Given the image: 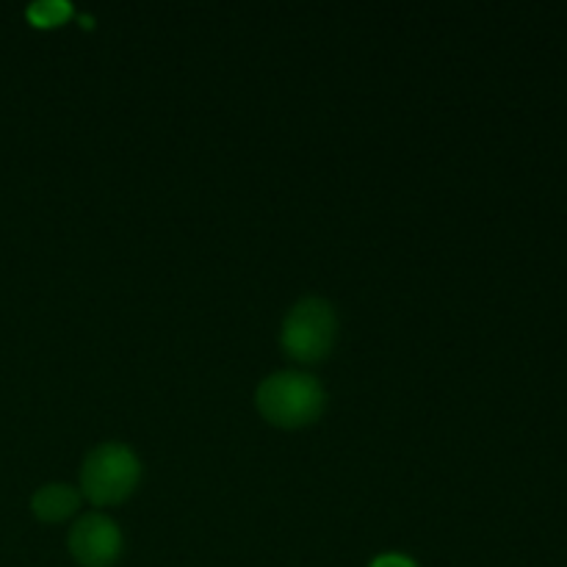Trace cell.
<instances>
[{
    "label": "cell",
    "mask_w": 567,
    "mask_h": 567,
    "mask_svg": "<svg viewBox=\"0 0 567 567\" xmlns=\"http://www.w3.org/2000/svg\"><path fill=\"white\" fill-rule=\"evenodd\" d=\"M81 504V493L70 485H44L42 491L33 496L31 509L39 520H48V524H55V520L70 518L72 513Z\"/></svg>",
    "instance_id": "cell-5"
},
{
    "label": "cell",
    "mask_w": 567,
    "mask_h": 567,
    "mask_svg": "<svg viewBox=\"0 0 567 567\" xmlns=\"http://www.w3.org/2000/svg\"><path fill=\"white\" fill-rule=\"evenodd\" d=\"M371 567H419L413 563L410 557H402V554H382V557H377Z\"/></svg>",
    "instance_id": "cell-7"
},
{
    "label": "cell",
    "mask_w": 567,
    "mask_h": 567,
    "mask_svg": "<svg viewBox=\"0 0 567 567\" xmlns=\"http://www.w3.org/2000/svg\"><path fill=\"white\" fill-rule=\"evenodd\" d=\"M142 480V465L138 457L122 443H103L94 449L81 468L83 496L97 507L120 504L136 491Z\"/></svg>",
    "instance_id": "cell-2"
},
{
    "label": "cell",
    "mask_w": 567,
    "mask_h": 567,
    "mask_svg": "<svg viewBox=\"0 0 567 567\" xmlns=\"http://www.w3.org/2000/svg\"><path fill=\"white\" fill-rule=\"evenodd\" d=\"M324 402L327 399L319 380H313L310 374H299V371H277V374L266 377L255 393L260 415L271 426H282V430H299V426L313 424L324 410Z\"/></svg>",
    "instance_id": "cell-1"
},
{
    "label": "cell",
    "mask_w": 567,
    "mask_h": 567,
    "mask_svg": "<svg viewBox=\"0 0 567 567\" xmlns=\"http://www.w3.org/2000/svg\"><path fill=\"white\" fill-rule=\"evenodd\" d=\"M72 17V6L66 0H39L28 6V20L37 28H55Z\"/></svg>",
    "instance_id": "cell-6"
},
{
    "label": "cell",
    "mask_w": 567,
    "mask_h": 567,
    "mask_svg": "<svg viewBox=\"0 0 567 567\" xmlns=\"http://www.w3.org/2000/svg\"><path fill=\"white\" fill-rule=\"evenodd\" d=\"M70 551L81 567H111L122 554L120 526L103 513H89L72 526Z\"/></svg>",
    "instance_id": "cell-4"
},
{
    "label": "cell",
    "mask_w": 567,
    "mask_h": 567,
    "mask_svg": "<svg viewBox=\"0 0 567 567\" xmlns=\"http://www.w3.org/2000/svg\"><path fill=\"white\" fill-rule=\"evenodd\" d=\"M338 319L336 310L324 299H302L291 308V313L282 321L280 343L288 358L297 363H319L330 354L336 343Z\"/></svg>",
    "instance_id": "cell-3"
}]
</instances>
